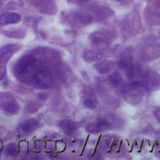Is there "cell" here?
Returning <instances> with one entry per match:
<instances>
[{
	"instance_id": "6da1fadb",
	"label": "cell",
	"mask_w": 160,
	"mask_h": 160,
	"mask_svg": "<svg viewBox=\"0 0 160 160\" xmlns=\"http://www.w3.org/2000/svg\"><path fill=\"white\" fill-rule=\"evenodd\" d=\"M141 81L131 80L122 88V95L124 100L131 104H138L142 99L143 91Z\"/></svg>"
},
{
	"instance_id": "7a4b0ae2",
	"label": "cell",
	"mask_w": 160,
	"mask_h": 160,
	"mask_svg": "<svg viewBox=\"0 0 160 160\" xmlns=\"http://www.w3.org/2000/svg\"><path fill=\"white\" fill-rule=\"evenodd\" d=\"M114 38V33L108 30L96 31L89 36L91 44L93 48L98 51H102L107 49Z\"/></svg>"
},
{
	"instance_id": "3957f363",
	"label": "cell",
	"mask_w": 160,
	"mask_h": 160,
	"mask_svg": "<svg viewBox=\"0 0 160 160\" xmlns=\"http://www.w3.org/2000/svg\"><path fill=\"white\" fill-rule=\"evenodd\" d=\"M68 22L75 27L84 28L89 26L93 21V16L89 13L82 11H71L66 15Z\"/></svg>"
},
{
	"instance_id": "277c9868",
	"label": "cell",
	"mask_w": 160,
	"mask_h": 160,
	"mask_svg": "<svg viewBox=\"0 0 160 160\" xmlns=\"http://www.w3.org/2000/svg\"><path fill=\"white\" fill-rule=\"evenodd\" d=\"M36 58L31 54L22 56L14 64L12 71L16 76H23L29 73L34 68Z\"/></svg>"
},
{
	"instance_id": "5b68a950",
	"label": "cell",
	"mask_w": 160,
	"mask_h": 160,
	"mask_svg": "<svg viewBox=\"0 0 160 160\" xmlns=\"http://www.w3.org/2000/svg\"><path fill=\"white\" fill-rule=\"evenodd\" d=\"M52 82V75L49 71L45 68L37 71L32 78V84L36 89H48L51 86Z\"/></svg>"
},
{
	"instance_id": "8992f818",
	"label": "cell",
	"mask_w": 160,
	"mask_h": 160,
	"mask_svg": "<svg viewBox=\"0 0 160 160\" xmlns=\"http://www.w3.org/2000/svg\"><path fill=\"white\" fill-rule=\"evenodd\" d=\"M141 82L146 91L157 90L160 87V74L154 70H148L143 73Z\"/></svg>"
},
{
	"instance_id": "52a82bcc",
	"label": "cell",
	"mask_w": 160,
	"mask_h": 160,
	"mask_svg": "<svg viewBox=\"0 0 160 160\" xmlns=\"http://www.w3.org/2000/svg\"><path fill=\"white\" fill-rule=\"evenodd\" d=\"M0 107H1L6 112L12 115L16 114L20 109L19 104L12 96L8 92L0 93Z\"/></svg>"
},
{
	"instance_id": "ba28073f",
	"label": "cell",
	"mask_w": 160,
	"mask_h": 160,
	"mask_svg": "<svg viewBox=\"0 0 160 160\" xmlns=\"http://www.w3.org/2000/svg\"><path fill=\"white\" fill-rule=\"evenodd\" d=\"M113 124L110 121V119L104 117L98 118L94 122L88 124L85 129L90 133H98L102 131H106L112 129Z\"/></svg>"
},
{
	"instance_id": "9c48e42d",
	"label": "cell",
	"mask_w": 160,
	"mask_h": 160,
	"mask_svg": "<svg viewBox=\"0 0 160 160\" xmlns=\"http://www.w3.org/2000/svg\"><path fill=\"white\" fill-rule=\"evenodd\" d=\"M144 61H154L160 57V45H150L144 48L140 54Z\"/></svg>"
},
{
	"instance_id": "30bf717a",
	"label": "cell",
	"mask_w": 160,
	"mask_h": 160,
	"mask_svg": "<svg viewBox=\"0 0 160 160\" xmlns=\"http://www.w3.org/2000/svg\"><path fill=\"white\" fill-rule=\"evenodd\" d=\"M21 15L17 12H7L0 16V24H16L21 21Z\"/></svg>"
},
{
	"instance_id": "8fae6325",
	"label": "cell",
	"mask_w": 160,
	"mask_h": 160,
	"mask_svg": "<svg viewBox=\"0 0 160 160\" xmlns=\"http://www.w3.org/2000/svg\"><path fill=\"white\" fill-rule=\"evenodd\" d=\"M126 69V76L129 80L134 79L142 72V67L139 63H131Z\"/></svg>"
},
{
	"instance_id": "7c38bea8",
	"label": "cell",
	"mask_w": 160,
	"mask_h": 160,
	"mask_svg": "<svg viewBox=\"0 0 160 160\" xmlns=\"http://www.w3.org/2000/svg\"><path fill=\"white\" fill-rule=\"evenodd\" d=\"M39 126V122L35 119L32 118L24 120L21 124L20 129L23 132L26 134H29L38 128Z\"/></svg>"
},
{
	"instance_id": "4fadbf2b",
	"label": "cell",
	"mask_w": 160,
	"mask_h": 160,
	"mask_svg": "<svg viewBox=\"0 0 160 160\" xmlns=\"http://www.w3.org/2000/svg\"><path fill=\"white\" fill-rule=\"evenodd\" d=\"M96 16L101 18H109L113 16V11L109 8L104 6L96 5L91 8Z\"/></svg>"
},
{
	"instance_id": "5bb4252c",
	"label": "cell",
	"mask_w": 160,
	"mask_h": 160,
	"mask_svg": "<svg viewBox=\"0 0 160 160\" xmlns=\"http://www.w3.org/2000/svg\"><path fill=\"white\" fill-rule=\"evenodd\" d=\"M112 62L108 60H99L94 64V68L101 74L108 72L112 68Z\"/></svg>"
},
{
	"instance_id": "9a60e30c",
	"label": "cell",
	"mask_w": 160,
	"mask_h": 160,
	"mask_svg": "<svg viewBox=\"0 0 160 160\" xmlns=\"http://www.w3.org/2000/svg\"><path fill=\"white\" fill-rule=\"evenodd\" d=\"M59 126L68 132H72L78 128V124L73 120L66 119L59 121Z\"/></svg>"
},
{
	"instance_id": "2e32d148",
	"label": "cell",
	"mask_w": 160,
	"mask_h": 160,
	"mask_svg": "<svg viewBox=\"0 0 160 160\" xmlns=\"http://www.w3.org/2000/svg\"><path fill=\"white\" fill-rule=\"evenodd\" d=\"M131 26L132 29H133V31H138L140 30V29L141 28L142 22H141V17L138 11L134 12V14L132 16Z\"/></svg>"
},
{
	"instance_id": "e0dca14e",
	"label": "cell",
	"mask_w": 160,
	"mask_h": 160,
	"mask_svg": "<svg viewBox=\"0 0 160 160\" xmlns=\"http://www.w3.org/2000/svg\"><path fill=\"white\" fill-rule=\"evenodd\" d=\"M109 81L113 86L117 87L122 84L123 78L119 72L114 71L109 76Z\"/></svg>"
},
{
	"instance_id": "ac0fdd59",
	"label": "cell",
	"mask_w": 160,
	"mask_h": 160,
	"mask_svg": "<svg viewBox=\"0 0 160 160\" xmlns=\"http://www.w3.org/2000/svg\"><path fill=\"white\" fill-rule=\"evenodd\" d=\"M14 52L12 50L2 47L0 49V63H3L7 61L12 56Z\"/></svg>"
},
{
	"instance_id": "d6986e66",
	"label": "cell",
	"mask_w": 160,
	"mask_h": 160,
	"mask_svg": "<svg viewBox=\"0 0 160 160\" xmlns=\"http://www.w3.org/2000/svg\"><path fill=\"white\" fill-rule=\"evenodd\" d=\"M132 58L131 57H126L121 59L118 64V67L119 69H126L131 63Z\"/></svg>"
},
{
	"instance_id": "ffe728a7",
	"label": "cell",
	"mask_w": 160,
	"mask_h": 160,
	"mask_svg": "<svg viewBox=\"0 0 160 160\" xmlns=\"http://www.w3.org/2000/svg\"><path fill=\"white\" fill-rule=\"evenodd\" d=\"M17 152L16 146L14 143L8 144L5 148V153L9 156H15L17 155Z\"/></svg>"
},
{
	"instance_id": "44dd1931",
	"label": "cell",
	"mask_w": 160,
	"mask_h": 160,
	"mask_svg": "<svg viewBox=\"0 0 160 160\" xmlns=\"http://www.w3.org/2000/svg\"><path fill=\"white\" fill-rule=\"evenodd\" d=\"M96 53H94L93 51H91V50H86L85 51H84L83 52V58L84 59L88 61V62H92L94 61L97 60L96 59Z\"/></svg>"
},
{
	"instance_id": "7402d4cb",
	"label": "cell",
	"mask_w": 160,
	"mask_h": 160,
	"mask_svg": "<svg viewBox=\"0 0 160 160\" xmlns=\"http://www.w3.org/2000/svg\"><path fill=\"white\" fill-rule=\"evenodd\" d=\"M7 36L13 38H22L24 37L25 32L22 30H16L9 32L8 34H7Z\"/></svg>"
},
{
	"instance_id": "603a6c76",
	"label": "cell",
	"mask_w": 160,
	"mask_h": 160,
	"mask_svg": "<svg viewBox=\"0 0 160 160\" xmlns=\"http://www.w3.org/2000/svg\"><path fill=\"white\" fill-rule=\"evenodd\" d=\"M84 105L89 109H94L96 106V101L92 98H87L83 101Z\"/></svg>"
},
{
	"instance_id": "cb8c5ba5",
	"label": "cell",
	"mask_w": 160,
	"mask_h": 160,
	"mask_svg": "<svg viewBox=\"0 0 160 160\" xmlns=\"http://www.w3.org/2000/svg\"><path fill=\"white\" fill-rule=\"evenodd\" d=\"M32 103L33 104H31V102H30L29 105H28V110H29V111L31 112H34V111H37V109H38V105H36V102H32Z\"/></svg>"
},
{
	"instance_id": "d4e9b609",
	"label": "cell",
	"mask_w": 160,
	"mask_h": 160,
	"mask_svg": "<svg viewBox=\"0 0 160 160\" xmlns=\"http://www.w3.org/2000/svg\"><path fill=\"white\" fill-rule=\"evenodd\" d=\"M6 68L3 66H0V81L4 79V78L6 76Z\"/></svg>"
},
{
	"instance_id": "484cf974",
	"label": "cell",
	"mask_w": 160,
	"mask_h": 160,
	"mask_svg": "<svg viewBox=\"0 0 160 160\" xmlns=\"http://www.w3.org/2000/svg\"><path fill=\"white\" fill-rule=\"evenodd\" d=\"M153 114L155 119L160 123V108H157L156 109H155Z\"/></svg>"
},
{
	"instance_id": "4316f807",
	"label": "cell",
	"mask_w": 160,
	"mask_h": 160,
	"mask_svg": "<svg viewBox=\"0 0 160 160\" xmlns=\"http://www.w3.org/2000/svg\"><path fill=\"white\" fill-rule=\"evenodd\" d=\"M149 4V6L158 7L160 6V0H148Z\"/></svg>"
},
{
	"instance_id": "83f0119b",
	"label": "cell",
	"mask_w": 160,
	"mask_h": 160,
	"mask_svg": "<svg viewBox=\"0 0 160 160\" xmlns=\"http://www.w3.org/2000/svg\"><path fill=\"white\" fill-rule=\"evenodd\" d=\"M133 51H134V48L131 46H129L123 50V53L126 55H129V54H131L133 52Z\"/></svg>"
},
{
	"instance_id": "f1b7e54d",
	"label": "cell",
	"mask_w": 160,
	"mask_h": 160,
	"mask_svg": "<svg viewBox=\"0 0 160 160\" xmlns=\"http://www.w3.org/2000/svg\"><path fill=\"white\" fill-rule=\"evenodd\" d=\"M47 94H46L45 93H43V92H41V93H39L38 94V98L39 99H41V100H44L47 98Z\"/></svg>"
},
{
	"instance_id": "f546056e",
	"label": "cell",
	"mask_w": 160,
	"mask_h": 160,
	"mask_svg": "<svg viewBox=\"0 0 160 160\" xmlns=\"http://www.w3.org/2000/svg\"><path fill=\"white\" fill-rule=\"evenodd\" d=\"M77 1H78L79 2H88V1H89L90 0H77Z\"/></svg>"
},
{
	"instance_id": "4dcf8cb0",
	"label": "cell",
	"mask_w": 160,
	"mask_h": 160,
	"mask_svg": "<svg viewBox=\"0 0 160 160\" xmlns=\"http://www.w3.org/2000/svg\"><path fill=\"white\" fill-rule=\"evenodd\" d=\"M116 1H122V0H116Z\"/></svg>"
}]
</instances>
